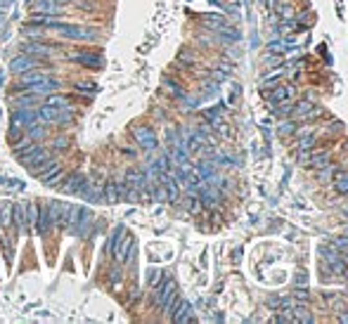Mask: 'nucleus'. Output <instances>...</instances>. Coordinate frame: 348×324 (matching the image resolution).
<instances>
[{"instance_id": "1", "label": "nucleus", "mask_w": 348, "mask_h": 324, "mask_svg": "<svg viewBox=\"0 0 348 324\" xmlns=\"http://www.w3.org/2000/svg\"><path fill=\"white\" fill-rule=\"evenodd\" d=\"M55 31L62 38L69 41H95L97 38V28H85V26H74V24H57Z\"/></svg>"}, {"instance_id": "2", "label": "nucleus", "mask_w": 348, "mask_h": 324, "mask_svg": "<svg viewBox=\"0 0 348 324\" xmlns=\"http://www.w3.org/2000/svg\"><path fill=\"white\" fill-rule=\"evenodd\" d=\"M21 161L26 164V168H28V171H34L36 175H38V173H41L43 168H45V166H50V164H52V154H50L48 149H41V147H36L34 152L28 154L26 159H21Z\"/></svg>"}, {"instance_id": "3", "label": "nucleus", "mask_w": 348, "mask_h": 324, "mask_svg": "<svg viewBox=\"0 0 348 324\" xmlns=\"http://www.w3.org/2000/svg\"><path fill=\"white\" fill-rule=\"evenodd\" d=\"M38 118H43V121H48V123H67L69 118H71V111L67 109H57V107H52V104H45V107H41L38 109Z\"/></svg>"}, {"instance_id": "4", "label": "nucleus", "mask_w": 348, "mask_h": 324, "mask_svg": "<svg viewBox=\"0 0 348 324\" xmlns=\"http://www.w3.org/2000/svg\"><path fill=\"white\" fill-rule=\"evenodd\" d=\"M38 118V111H31L28 107H17L12 114V128H31Z\"/></svg>"}, {"instance_id": "5", "label": "nucleus", "mask_w": 348, "mask_h": 324, "mask_svg": "<svg viewBox=\"0 0 348 324\" xmlns=\"http://www.w3.org/2000/svg\"><path fill=\"white\" fill-rule=\"evenodd\" d=\"M36 67H41V62H38L34 55H26V52H24L21 57H14L12 62H10V71L17 74V76H19V74H26V71H31V69H36Z\"/></svg>"}, {"instance_id": "6", "label": "nucleus", "mask_w": 348, "mask_h": 324, "mask_svg": "<svg viewBox=\"0 0 348 324\" xmlns=\"http://www.w3.org/2000/svg\"><path fill=\"white\" fill-rule=\"evenodd\" d=\"M62 83L57 81V78H43V81L38 83H31V85H26V88H21V90H26V92H36V95H50V92H55V90H60Z\"/></svg>"}, {"instance_id": "7", "label": "nucleus", "mask_w": 348, "mask_h": 324, "mask_svg": "<svg viewBox=\"0 0 348 324\" xmlns=\"http://www.w3.org/2000/svg\"><path fill=\"white\" fill-rule=\"evenodd\" d=\"M133 135H135L137 145L142 147V149H147V152H152V149L159 145L157 135H154V131H150V128H133Z\"/></svg>"}, {"instance_id": "8", "label": "nucleus", "mask_w": 348, "mask_h": 324, "mask_svg": "<svg viewBox=\"0 0 348 324\" xmlns=\"http://www.w3.org/2000/svg\"><path fill=\"white\" fill-rule=\"evenodd\" d=\"M85 185H88V182H85V178H83L81 173H74V175H69L67 178V182L62 185V189H64L67 194H78V192L85 189Z\"/></svg>"}, {"instance_id": "9", "label": "nucleus", "mask_w": 348, "mask_h": 324, "mask_svg": "<svg viewBox=\"0 0 348 324\" xmlns=\"http://www.w3.org/2000/svg\"><path fill=\"white\" fill-rule=\"evenodd\" d=\"M21 50H24L26 55H41V57H50L55 52V48L48 45V43H24Z\"/></svg>"}, {"instance_id": "10", "label": "nucleus", "mask_w": 348, "mask_h": 324, "mask_svg": "<svg viewBox=\"0 0 348 324\" xmlns=\"http://www.w3.org/2000/svg\"><path fill=\"white\" fill-rule=\"evenodd\" d=\"M126 192H128V185L126 182H114L111 180L109 185H107V192H104V199L107 201H119L126 197Z\"/></svg>"}, {"instance_id": "11", "label": "nucleus", "mask_w": 348, "mask_h": 324, "mask_svg": "<svg viewBox=\"0 0 348 324\" xmlns=\"http://www.w3.org/2000/svg\"><path fill=\"white\" fill-rule=\"evenodd\" d=\"M34 12L36 14H50V17H57V14H62L60 5L57 3H52V0H36L34 3Z\"/></svg>"}, {"instance_id": "12", "label": "nucleus", "mask_w": 348, "mask_h": 324, "mask_svg": "<svg viewBox=\"0 0 348 324\" xmlns=\"http://www.w3.org/2000/svg\"><path fill=\"white\" fill-rule=\"evenodd\" d=\"M50 228H52V218H50L48 208H41V211L36 213V230H38L41 237H45L50 232Z\"/></svg>"}, {"instance_id": "13", "label": "nucleus", "mask_w": 348, "mask_h": 324, "mask_svg": "<svg viewBox=\"0 0 348 324\" xmlns=\"http://www.w3.org/2000/svg\"><path fill=\"white\" fill-rule=\"evenodd\" d=\"M71 62L83 64V67H90V69H100L102 67V59L97 55H88V52H78V55H71Z\"/></svg>"}, {"instance_id": "14", "label": "nucleus", "mask_w": 348, "mask_h": 324, "mask_svg": "<svg viewBox=\"0 0 348 324\" xmlns=\"http://www.w3.org/2000/svg\"><path fill=\"white\" fill-rule=\"evenodd\" d=\"M192 308H190V303H187V301H180V303H178V308H176V312H173V322H190L192 319Z\"/></svg>"}, {"instance_id": "15", "label": "nucleus", "mask_w": 348, "mask_h": 324, "mask_svg": "<svg viewBox=\"0 0 348 324\" xmlns=\"http://www.w3.org/2000/svg\"><path fill=\"white\" fill-rule=\"evenodd\" d=\"M126 185L128 187H135V189H140V192H142V187H144V182H147V178H144L142 173H128V175H126Z\"/></svg>"}, {"instance_id": "16", "label": "nucleus", "mask_w": 348, "mask_h": 324, "mask_svg": "<svg viewBox=\"0 0 348 324\" xmlns=\"http://www.w3.org/2000/svg\"><path fill=\"white\" fill-rule=\"evenodd\" d=\"M36 147H38V145H36L34 140H28V142H24V145H17V147H14V154H17L19 159H26L28 154L36 149Z\"/></svg>"}, {"instance_id": "17", "label": "nucleus", "mask_w": 348, "mask_h": 324, "mask_svg": "<svg viewBox=\"0 0 348 324\" xmlns=\"http://www.w3.org/2000/svg\"><path fill=\"white\" fill-rule=\"evenodd\" d=\"M266 97L270 100V102H284V100L289 97V90H287V88H282V85H280V88H275L273 92H268Z\"/></svg>"}, {"instance_id": "18", "label": "nucleus", "mask_w": 348, "mask_h": 324, "mask_svg": "<svg viewBox=\"0 0 348 324\" xmlns=\"http://www.w3.org/2000/svg\"><path fill=\"white\" fill-rule=\"evenodd\" d=\"M48 104H52L57 109H69V107H71L69 97H60V95H48Z\"/></svg>"}, {"instance_id": "19", "label": "nucleus", "mask_w": 348, "mask_h": 324, "mask_svg": "<svg viewBox=\"0 0 348 324\" xmlns=\"http://www.w3.org/2000/svg\"><path fill=\"white\" fill-rule=\"evenodd\" d=\"M336 173H339V178H336V192L348 194V173H341V171H336Z\"/></svg>"}, {"instance_id": "20", "label": "nucleus", "mask_w": 348, "mask_h": 324, "mask_svg": "<svg viewBox=\"0 0 348 324\" xmlns=\"http://www.w3.org/2000/svg\"><path fill=\"white\" fill-rule=\"evenodd\" d=\"M310 164H313L315 168H325V166H329V152H320V154H315Z\"/></svg>"}, {"instance_id": "21", "label": "nucleus", "mask_w": 348, "mask_h": 324, "mask_svg": "<svg viewBox=\"0 0 348 324\" xmlns=\"http://www.w3.org/2000/svg\"><path fill=\"white\" fill-rule=\"evenodd\" d=\"M14 220L19 222L21 228H26V206H14Z\"/></svg>"}, {"instance_id": "22", "label": "nucleus", "mask_w": 348, "mask_h": 324, "mask_svg": "<svg viewBox=\"0 0 348 324\" xmlns=\"http://www.w3.org/2000/svg\"><path fill=\"white\" fill-rule=\"evenodd\" d=\"M28 135H31V140H45L48 138V131H45L43 125H34V128L28 131Z\"/></svg>"}, {"instance_id": "23", "label": "nucleus", "mask_w": 348, "mask_h": 324, "mask_svg": "<svg viewBox=\"0 0 348 324\" xmlns=\"http://www.w3.org/2000/svg\"><path fill=\"white\" fill-rule=\"evenodd\" d=\"M74 88L78 90V92H85V95H93V92H95V90H97V85H95V83H76Z\"/></svg>"}, {"instance_id": "24", "label": "nucleus", "mask_w": 348, "mask_h": 324, "mask_svg": "<svg viewBox=\"0 0 348 324\" xmlns=\"http://www.w3.org/2000/svg\"><path fill=\"white\" fill-rule=\"evenodd\" d=\"M201 21H206V24H211V26H223V17H218V14H204L201 17Z\"/></svg>"}, {"instance_id": "25", "label": "nucleus", "mask_w": 348, "mask_h": 324, "mask_svg": "<svg viewBox=\"0 0 348 324\" xmlns=\"http://www.w3.org/2000/svg\"><path fill=\"white\" fill-rule=\"evenodd\" d=\"M52 149H57V152H64V149H69V138H55L52 140Z\"/></svg>"}, {"instance_id": "26", "label": "nucleus", "mask_w": 348, "mask_h": 324, "mask_svg": "<svg viewBox=\"0 0 348 324\" xmlns=\"http://www.w3.org/2000/svg\"><path fill=\"white\" fill-rule=\"evenodd\" d=\"M334 248H336V251H341V253L348 258V239H336V242H334Z\"/></svg>"}, {"instance_id": "27", "label": "nucleus", "mask_w": 348, "mask_h": 324, "mask_svg": "<svg viewBox=\"0 0 348 324\" xmlns=\"http://www.w3.org/2000/svg\"><path fill=\"white\" fill-rule=\"evenodd\" d=\"M292 109H294V104L284 100V102H282V107H280V109H277V114H282V116H284V114H289V111H292Z\"/></svg>"}, {"instance_id": "28", "label": "nucleus", "mask_w": 348, "mask_h": 324, "mask_svg": "<svg viewBox=\"0 0 348 324\" xmlns=\"http://www.w3.org/2000/svg\"><path fill=\"white\" fill-rule=\"evenodd\" d=\"M315 145V138H303V140H301V142H299V147H301V149H310V147H313Z\"/></svg>"}, {"instance_id": "29", "label": "nucleus", "mask_w": 348, "mask_h": 324, "mask_svg": "<svg viewBox=\"0 0 348 324\" xmlns=\"http://www.w3.org/2000/svg\"><path fill=\"white\" fill-rule=\"evenodd\" d=\"M159 279H161V272H159V270H154V272L150 275V284H152V286H157Z\"/></svg>"}, {"instance_id": "30", "label": "nucleus", "mask_w": 348, "mask_h": 324, "mask_svg": "<svg viewBox=\"0 0 348 324\" xmlns=\"http://www.w3.org/2000/svg\"><path fill=\"white\" fill-rule=\"evenodd\" d=\"M296 298H299V301H308V291H296Z\"/></svg>"}, {"instance_id": "31", "label": "nucleus", "mask_w": 348, "mask_h": 324, "mask_svg": "<svg viewBox=\"0 0 348 324\" xmlns=\"http://www.w3.org/2000/svg\"><path fill=\"white\" fill-rule=\"evenodd\" d=\"M52 3H57V5H64V3H71V0H52Z\"/></svg>"}, {"instance_id": "32", "label": "nucleus", "mask_w": 348, "mask_h": 324, "mask_svg": "<svg viewBox=\"0 0 348 324\" xmlns=\"http://www.w3.org/2000/svg\"><path fill=\"white\" fill-rule=\"evenodd\" d=\"M341 322H348V315H343V317H341Z\"/></svg>"}]
</instances>
